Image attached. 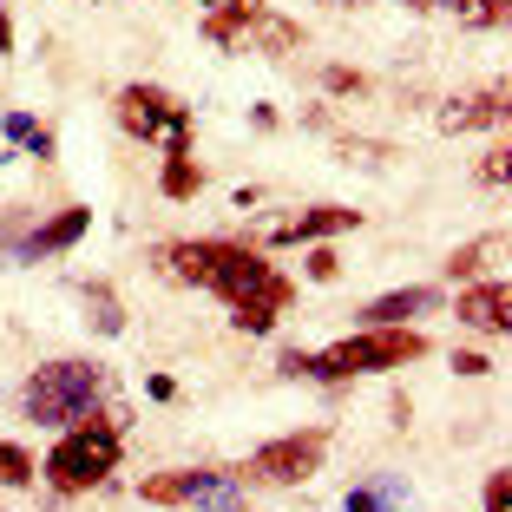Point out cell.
<instances>
[{
    "label": "cell",
    "mask_w": 512,
    "mask_h": 512,
    "mask_svg": "<svg viewBox=\"0 0 512 512\" xmlns=\"http://www.w3.org/2000/svg\"><path fill=\"white\" fill-rule=\"evenodd\" d=\"M329 460V427H302V434H283L270 447H256L250 460V480H270V486H302L309 473Z\"/></svg>",
    "instance_id": "cell-6"
},
{
    "label": "cell",
    "mask_w": 512,
    "mask_h": 512,
    "mask_svg": "<svg viewBox=\"0 0 512 512\" xmlns=\"http://www.w3.org/2000/svg\"><path fill=\"white\" fill-rule=\"evenodd\" d=\"M0 53H14V14L0 7Z\"/></svg>",
    "instance_id": "cell-31"
},
{
    "label": "cell",
    "mask_w": 512,
    "mask_h": 512,
    "mask_svg": "<svg viewBox=\"0 0 512 512\" xmlns=\"http://www.w3.org/2000/svg\"><path fill=\"white\" fill-rule=\"evenodd\" d=\"M427 309H440V289H388V296L362 302V329H414V316H427Z\"/></svg>",
    "instance_id": "cell-8"
},
{
    "label": "cell",
    "mask_w": 512,
    "mask_h": 512,
    "mask_svg": "<svg viewBox=\"0 0 512 512\" xmlns=\"http://www.w3.org/2000/svg\"><path fill=\"white\" fill-rule=\"evenodd\" d=\"M493 250H499V237H480V243H467L460 256H447V276H453V283H460V276H480V263H486Z\"/></svg>",
    "instance_id": "cell-21"
},
{
    "label": "cell",
    "mask_w": 512,
    "mask_h": 512,
    "mask_svg": "<svg viewBox=\"0 0 512 512\" xmlns=\"http://www.w3.org/2000/svg\"><path fill=\"white\" fill-rule=\"evenodd\" d=\"M362 224V211H348V204H316V211L289 217V224H276V243H309V237H342V230Z\"/></svg>",
    "instance_id": "cell-10"
},
{
    "label": "cell",
    "mask_w": 512,
    "mask_h": 512,
    "mask_svg": "<svg viewBox=\"0 0 512 512\" xmlns=\"http://www.w3.org/2000/svg\"><path fill=\"white\" fill-rule=\"evenodd\" d=\"M256 14H270V0H217L204 14V40L211 46H237L243 33L256 27Z\"/></svg>",
    "instance_id": "cell-12"
},
{
    "label": "cell",
    "mask_w": 512,
    "mask_h": 512,
    "mask_svg": "<svg viewBox=\"0 0 512 512\" xmlns=\"http://www.w3.org/2000/svg\"><path fill=\"white\" fill-rule=\"evenodd\" d=\"M145 394H151V401H178V381H171V375H151Z\"/></svg>",
    "instance_id": "cell-28"
},
{
    "label": "cell",
    "mask_w": 512,
    "mask_h": 512,
    "mask_svg": "<svg viewBox=\"0 0 512 512\" xmlns=\"http://www.w3.org/2000/svg\"><path fill=\"white\" fill-rule=\"evenodd\" d=\"M302 40V27L296 20H276V14H256V46L263 53H289V46Z\"/></svg>",
    "instance_id": "cell-20"
},
{
    "label": "cell",
    "mask_w": 512,
    "mask_h": 512,
    "mask_svg": "<svg viewBox=\"0 0 512 512\" xmlns=\"http://www.w3.org/2000/svg\"><path fill=\"white\" fill-rule=\"evenodd\" d=\"M204 7H217V0H204Z\"/></svg>",
    "instance_id": "cell-33"
},
{
    "label": "cell",
    "mask_w": 512,
    "mask_h": 512,
    "mask_svg": "<svg viewBox=\"0 0 512 512\" xmlns=\"http://www.w3.org/2000/svg\"><path fill=\"white\" fill-rule=\"evenodd\" d=\"M486 512H512V473L493 467V480H486Z\"/></svg>",
    "instance_id": "cell-23"
},
{
    "label": "cell",
    "mask_w": 512,
    "mask_h": 512,
    "mask_svg": "<svg viewBox=\"0 0 512 512\" xmlns=\"http://www.w3.org/2000/svg\"><path fill=\"white\" fill-rule=\"evenodd\" d=\"M99 368L79 362V355H66V362H40L27 375V388H20V407H27V421L40 427H73L79 414H92L99 407Z\"/></svg>",
    "instance_id": "cell-3"
},
{
    "label": "cell",
    "mask_w": 512,
    "mask_h": 512,
    "mask_svg": "<svg viewBox=\"0 0 512 512\" xmlns=\"http://www.w3.org/2000/svg\"><path fill=\"white\" fill-rule=\"evenodd\" d=\"M427 355V335L421 329H362L335 342L329 355H309V375L316 381H355V375H388L401 362H421Z\"/></svg>",
    "instance_id": "cell-4"
},
{
    "label": "cell",
    "mask_w": 512,
    "mask_h": 512,
    "mask_svg": "<svg viewBox=\"0 0 512 512\" xmlns=\"http://www.w3.org/2000/svg\"><path fill=\"white\" fill-rule=\"evenodd\" d=\"M0 132H7V145H20L27 151V158H53V132H46L40 119H27V112H7V119H0Z\"/></svg>",
    "instance_id": "cell-15"
},
{
    "label": "cell",
    "mask_w": 512,
    "mask_h": 512,
    "mask_svg": "<svg viewBox=\"0 0 512 512\" xmlns=\"http://www.w3.org/2000/svg\"><path fill=\"white\" fill-rule=\"evenodd\" d=\"M217 256H224V243H204V237H191V243H171V250H158V270L165 276H178V283H211V270H217Z\"/></svg>",
    "instance_id": "cell-11"
},
{
    "label": "cell",
    "mask_w": 512,
    "mask_h": 512,
    "mask_svg": "<svg viewBox=\"0 0 512 512\" xmlns=\"http://www.w3.org/2000/svg\"><path fill=\"white\" fill-rule=\"evenodd\" d=\"M447 362H453V375H486V368H493L480 348H460V355H447Z\"/></svg>",
    "instance_id": "cell-25"
},
{
    "label": "cell",
    "mask_w": 512,
    "mask_h": 512,
    "mask_svg": "<svg viewBox=\"0 0 512 512\" xmlns=\"http://www.w3.org/2000/svg\"><path fill=\"white\" fill-rule=\"evenodd\" d=\"M401 499H407V480H368L342 499V512H388V506H401Z\"/></svg>",
    "instance_id": "cell-17"
},
{
    "label": "cell",
    "mask_w": 512,
    "mask_h": 512,
    "mask_svg": "<svg viewBox=\"0 0 512 512\" xmlns=\"http://www.w3.org/2000/svg\"><path fill=\"white\" fill-rule=\"evenodd\" d=\"M33 473H40V460H33L20 440H0V486H27Z\"/></svg>",
    "instance_id": "cell-19"
},
{
    "label": "cell",
    "mask_w": 512,
    "mask_h": 512,
    "mask_svg": "<svg viewBox=\"0 0 512 512\" xmlns=\"http://www.w3.org/2000/svg\"><path fill=\"white\" fill-rule=\"evenodd\" d=\"M276 368H283V375H309V355H302V348H283V355H276Z\"/></svg>",
    "instance_id": "cell-27"
},
{
    "label": "cell",
    "mask_w": 512,
    "mask_h": 512,
    "mask_svg": "<svg viewBox=\"0 0 512 512\" xmlns=\"http://www.w3.org/2000/svg\"><path fill=\"white\" fill-rule=\"evenodd\" d=\"M119 119L132 138H165V151H191V112L158 86H125L119 92Z\"/></svg>",
    "instance_id": "cell-5"
},
{
    "label": "cell",
    "mask_w": 512,
    "mask_h": 512,
    "mask_svg": "<svg viewBox=\"0 0 512 512\" xmlns=\"http://www.w3.org/2000/svg\"><path fill=\"white\" fill-rule=\"evenodd\" d=\"M86 230H92V211H86V204H66L60 217H46L40 230H27V237L14 243V263H40V256H60V250H73Z\"/></svg>",
    "instance_id": "cell-7"
},
{
    "label": "cell",
    "mask_w": 512,
    "mask_h": 512,
    "mask_svg": "<svg viewBox=\"0 0 512 512\" xmlns=\"http://www.w3.org/2000/svg\"><path fill=\"white\" fill-rule=\"evenodd\" d=\"M309 276H316V283H329V276H335V250H309Z\"/></svg>",
    "instance_id": "cell-26"
},
{
    "label": "cell",
    "mask_w": 512,
    "mask_h": 512,
    "mask_svg": "<svg viewBox=\"0 0 512 512\" xmlns=\"http://www.w3.org/2000/svg\"><path fill=\"white\" fill-rule=\"evenodd\" d=\"M322 86H329V92H362L368 79H362V73H348V66H329V73H322Z\"/></svg>",
    "instance_id": "cell-24"
},
{
    "label": "cell",
    "mask_w": 512,
    "mask_h": 512,
    "mask_svg": "<svg viewBox=\"0 0 512 512\" xmlns=\"http://www.w3.org/2000/svg\"><path fill=\"white\" fill-rule=\"evenodd\" d=\"M158 191H165L171 204H184V197L204 191V171L191 165V151H171V158H165V171H158Z\"/></svg>",
    "instance_id": "cell-16"
},
{
    "label": "cell",
    "mask_w": 512,
    "mask_h": 512,
    "mask_svg": "<svg viewBox=\"0 0 512 512\" xmlns=\"http://www.w3.org/2000/svg\"><path fill=\"white\" fill-rule=\"evenodd\" d=\"M211 296L230 302V322H237L243 335H270L276 322H283V309L296 302V289H289V276L276 270L270 256L243 250V243H224V256H217L211 270Z\"/></svg>",
    "instance_id": "cell-1"
},
{
    "label": "cell",
    "mask_w": 512,
    "mask_h": 512,
    "mask_svg": "<svg viewBox=\"0 0 512 512\" xmlns=\"http://www.w3.org/2000/svg\"><path fill=\"white\" fill-rule=\"evenodd\" d=\"M191 506H204V512H243V486L230 480V473H217V467H197Z\"/></svg>",
    "instance_id": "cell-14"
},
{
    "label": "cell",
    "mask_w": 512,
    "mask_h": 512,
    "mask_svg": "<svg viewBox=\"0 0 512 512\" xmlns=\"http://www.w3.org/2000/svg\"><path fill=\"white\" fill-rule=\"evenodd\" d=\"M480 178L493 184V191H499V184H506V151H493V158H486V165H480Z\"/></svg>",
    "instance_id": "cell-29"
},
{
    "label": "cell",
    "mask_w": 512,
    "mask_h": 512,
    "mask_svg": "<svg viewBox=\"0 0 512 512\" xmlns=\"http://www.w3.org/2000/svg\"><path fill=\"white\" fill-rule=\"evenodd\" d=\"M138 493H145L151 506H191V493H197V467H191V473H151Z\"/></svg>",
    "instance_id": "cell-18"
},
{
    "label": "cell",
    "mask_w": 512,
    "mask_h": 512,
    "mask_svg": "<svg viewBox=\"0 0 512 512\" xmlns=\"http://www.w3.org/2000/svg\"><path fill=\"white\" fill-rule=\"evenodd\" d=\"M342 7H355V0H342Z\"/></svg>",
    "instance_id": "cell-32"
},
{
    "label": "cell",
    "mask_w": 512,
    "mask_h": 512,
    "mask_svg": "<svg viewBox=\"0 0 512 512\" xmlns=\"http://www.w3.org/2000/svg\"><path fill=\"white\" fill-rule=\"evenodd\" d=\"M407 7H414V14H440V7H447V14H460V0H407Z\"/></svg>",
    "instance_id": "cell-30"
},
{
    "label": "cell",
    "mask_w": 512,
    "mask_h": 512,
    "mask_svg": "<svg viewBox=\"0 0 512 512\" xmlns=\"http://www.w3.org/2000/svg\"><path fill=\"white\" fill-rule=\"evenodd\" d=\"M119 453H125L119 421L92 407V414H79V421L66 427L60 440H53V453H46L40 467H46V486H53V493H92V486L112 480Z\"/></svg>",
    "instance_id": "cell-2"
},
{
    "label": "cell",
    "mask_w": 512,
    "mask_h": 512,
    "mask_svg": "<svg viewBox=\"0 0 512 512\" xmlns=\"http://www.w3.org/2000/svg\"><path fill=\"white\" fill-rule=\"evenodd\" d=\"M486 125H506V86L473 92L467 106H447V112H440V132H486Z\"/></svg>",
    "instance_id": "cell-13"
},
{
    "label": "cell",
    "mask_w": 512,
    "mask_h": 512,
    "mask_svg": "<svg viewBox=\"0 0 512 512\" xmlns=\"http://www.w3.org/2000/svg\"><path fill=\"white\" fill-rule=\"evenodd\" d=\"M460 20L467 27H499L506 20V0H460Z\"/></svg>",
    "instance_id": "cell-22"
},
{
    "label": "cell",
    "mask_w": 512,
    "mask_h": 512,
    "mask_svg": "<svg viewBox=\"0 0 512 512\" xmlns=\"http://www.w3.org/2000/svg\"><path fill=\"white\" fill-rule=\"evenodd\" d=\"M506 309H512V283L506 276H493V283H473L467 296H460V309L453 316L467 322V329H486V335H506Z\"/></svg>",
    "instance_id": "cell-9"
}]
</instances>
